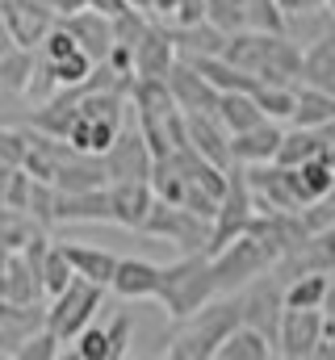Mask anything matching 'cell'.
I'll list each match as a JSON object with an SVG mask.
<instances>
[{"instance_id": "obj_1", "label": "cell", "mask_w": 335, "mask_h": 360, "mask_svg": "<svg viewBox=\"0 0 335 360\" xmlns=\"http://www.w3.org/2000/svg\"><path fill=\"white\" fill-rule=\"evenodd\" d=\"M248 323V310H244V293H222V302H206L201 310H193L189 319H176V331L168 340L164 356L172 360H210L218 356L222 340Z\"/></svg>"}, {"instance_id": "obj_2", "label": "cell", "mask_w": 335, "mask_h": 360, "mask_svg": "<svg viewBox=\"0 0 335 360\" xmlns=\"http://www.w3.org/2000/svg\"><path fill=\"white\" fill-rule=\"evenodd\" d=\"M231 63L251 72L260 84H298L302 80V46L289 34H264V30H235L222 51Z\"/></svg>"}, {"instance_id": "obj_3", "label": "cell", "mask_w": 335, "mask_h": 360, "mask_svg": "<svg viewBox=\"0 0 335 360\" xmlns=\"http://www.w3.org/2000/svg\"><path fill=\"white\" fill-rule=\"evenodd\" d=\"M210 297H218V281H214L210 252H180L172 264H164V281H160L156 302L164 306L172 319H189Z\"/></svg>"}, {"instance_id": "obj_4", "label": "cell", "mask_w": 335, "mask_h": 360, "mask_svg": "<svg viewBox=\"0 0 335 360\" xmlns=\"http://www.w3.org/2000/svg\"><path fill=\"white\" fill-rule=\"evenodd\" d=\"M143 235L151 239H164L176 252H210V235H214V222L193 214L189 205H172V201H160L151 205L147 222H143Z\"/></svg>"}, {"instance_id": "obj_5", "label": "cell", "mask_w": 335, "mask_h": 360, "mask_svg": "<svg viewBox=\"0 0 335 360\" xmlns=\"http://www.w3.org/2000/svg\"><path fill=\"white\" fill-rule=\"evenodd\" d=\"M210 264H214V281H218V293H239L244 285H251L255 276H264V272L272 269V252L255 239V235H239V239H231L227 248H218L214 256H210Z\"/></svg>"}, {"instance_id": "obj_6", "label": "cell", "mask_w": 335, "mask_h": 360, "mask_svg": "<svg viewBox=\"0 0 335 360\" xmlns=\"http://www.w3.org/2000/svg\"><path fill=\"white\" fill-rule=\"evenodd\" d=\"M46 302H51V306H46V327H51L63 344H76V335L96 319V310H101V302H105V285H92V281L76 276L63 293H55V297H46Z\"/></svg>"}, {"instance_id": "obj_7", "label": "cell", "mask_w": 335, "mask_h": 360, "mask_svg": "<svg viewBox=\"0 0 335 360\" xmlns=\"http://www.w3.org/2000/svg\"><path fill=\"white\" fill-rule=\"evenodd\" d=\"M251 214H255V193H251V180L244 164H231V180H227V193L218 201V214H214V235H210V256L218 248H227L231 239H239L248 231Z\"/></svg>"}, {"instance_id": "obj_8", "label": "cell", "mask_w": 335, "mask_h": 360, "mask_svg": "<svg viewBox=\"0 0 335 360\" xmlns=\"http://www.w3.org/2000/svg\"><path fill=\"white\" fill-rule=\"evenodd\" d=\"M248 235H255L272 252V260H281L293 248H302L315 231L306 226V214L302 210H260L255 205V214H251V222H248Z\"/></svg>"}, {"instance_id": "obj_9", "label": "cell", "mask_w": 335, "mask_h": 360, "mask_svg": "<svg viewBox=\"0 0 335 360\" xmlns=\"http://www.w3.org/2000/svg\"><path fill=\"white\" fill-rule=\"evenodd\" d=\"M323 331H327V306H323V310H293V306H281V323H277V352H281V356H289V360L319 356Z\"/></svg>"}, {"instance_id": "obj_10", "label": "cell", "mask_w": 335, "mask_h": 360, "mask_svg": "<svg viewBox=\"0 0 335 360\" xmlns=\"http://www.w3.org/2000/svg\"><path fill=\"white\" fill-rule=\"evenodd\" d=\"M101 160H105L109 180H151V172H156V151H151L143 126H122Z\"/></svg>"}, {"instance_id": "obj_11", "label": "cell", "mask_w": 335, "mask_h": 360, "mask_svg": "<svg viewBox=\"0 0 335 360\" xmlns=\"http://www.w3.org/2000/svg\"><path fill=\"white\" fill-rule=\"evenodd\" d=\"M251 193H255V205L260 210H306V197L298 188V172L285 168V164H251L248 168Z\"/></svg>"}, {"instance_id": "obj_12", "label": "cell", "mask_w": 335, "mask_h": 360, "mask_svg": "<svg viewBox=\"0 0 335 360\" xmlns=\"http://www.w3.org/2000/svg\"><path fill=\"white\" fill-rule=\"evenodd\" d=\"M168 89L176 96V109H180V113H218L222 92L214 89L184 55H176V63H172V72H168Z\"/></svg>"}, {"instance_id": "obj_13", "label": "cell", "mask_w": 335, "mask_h": 360, "mask_svg": "<svg viewBox=\"0 0 335 360\" xmlns=\"http://www.w3.org/2000/svg\"><path fill=\"white\" fill-rule=\"evenodd\" d=\"M151 205H156V184L151 180H109V210H113L118 226L143 231Z\"/></svg>"}, {"instance_id": "obj_14", "label": "cell", "mask_w": 335, "mask_h": 360, "mask_svg": "<svg viewBox=\"0 0 335 360\" xmlns=\"http://www.w3.org/2000/svg\"><path fill=\"white\" fill-rule=\"evenodd\" d=\"M184 134L197 155H206L218 168H231V130L218 122V113H184Z\"/></svg>"}, {"instance_id": "obj_15", "label": "cell", "mask_w": 335, "mask_h": 360, "mask_svg": "<svg viewBox=\"0 0 335 360\" xmlns=\"http://www.w3.org/2000/svg\"><path fill=\"white\" fill-rule=\"evenodd\" d=\"M55 222H113L109 184H101V188H59Z\"/></svg>"}, {"instance_id": "obj_16", "label": "cell", "mask_w": 335, "mask_h": 360, "mask_svg": "<svg viewBox=\"0 0 335 360\" xmlns=\"http://www.w3.org/2000/svg\"><path fill=\"white\" fill-rule=\"evenodd\" d=\"M59 21L76 34V42H80V51L88 59H96V63L109 59V46H113V17H105V13H96V8H80V13L59 17Z\"/></svg>"}, {"instance_id": "obj_17", "label": "cell", "mask_w": 335, "mask_h": 360, "mask_svg": "<svg viewBox=\"0 0 335 360\" xmlns=\"http://www.w3.org/2000/svg\"><path fill=\"white\" fill-rule=\"evenodd\" d=\"M176 63V42H172V30L147 21L143 38L134 42V76H168Z\"/></svg>"}, {"instance_id": "obj_18", "label": "cell", "mask_w": 335, "mask_h": 360, "mask_svg": "<svg viewBox=\"0 0 335 360\" xmlns=\"http://www.w3.org/2000/svg\"><path fill=\"white\" fill-rule=\"evenodd\" d=\"M281 122H260V126H251V130H239V134H231V160L235 164H272L277 160V147H281Z\"/></svg>"}, {"instance_id": "obj_19", "label": "cell", "mask_w": 335, "mask_h": 360, "mask_svg": "<svg viewBox=\"0 0 335 360\" xmlns=\"http://www.w3.org/2000/svg\"><path fill=\"white\" fill-rule=\"evenodd\" d=\"M160 281H164V264L126 256V260H118V272H113L109 289L118 297H156L160 293Z\"/></svg>"}, {"instance_id": "obj_20", "label": "cell", "mask_w": 335, "mask_h": 360, "mask_svg": "<svg viewBox=\"0 0 335 360\" xmlns=\"http://www.w3.org/2000/svg\"><path fill=\"white\" fill-rule=\"evenodd\" d=\"M272 356H281L277 352V340L268 331L251 327V323H239L222 340V348H218V360H272Z\"/></svg>"}, {"instance_id": "obj_21", "label": "cell", "mask_w": 335, "mask_h": 360, "mask_svg": "<svg viewBox=\"0 0 335 360\" xmlns=\"http://www.w3.org/2000/svg\"><path fill=\"white\" fill-rule=\"evenodd\" d=\"M130 105H134L139 117H168V113H176V96L168 89V76H134Z\"/></svg>"}, {"instance_id": "obj_22", "label": "cell", "mask_w": 335, "mask_h": 360, "mask_svg": "<svg viewBox=\"0 0 335 360\" xmlns=\"http://www.w3.org/2000/svg\"><path fill=\"white\" fill-rule=\"evenodd\" d=\"M63 252H68V260H72L76 276H84V281L109 289V281H113V272H118V256H113V252H105V248H88V243H63Z\"/></svg>"}, {"instance_id": "obj_23", "label": "cell", "mask_w": 335, "mask_h": 360, "mask_svg": "<svg viewBox=\"0 0 335 360\" xmlns=\"http://www.w3.org/2000/svg\"><path fill=\"white\" fill-rule=\"evenodd\" d=\"M172 30V42H176V55H222L227 51V30L201 21V25H168Z\"/></svg>"}, {"instance_id": "obj_24", "label": "cell", "mask_w": 335, "mask_h": 360, "mask_svg": "<svg viewBox=\"0 0 335 360\" xmlns=\"http://www.w3.org/2000/svg\"><path fill=\"white\" fill-rule=\"evenodd\" d=\"M122 122H109V117H88V113H76L72 130H68V143L76 151H92V155H105L109 143L118 139Z\"/></svg>"}, {"instance_id": "obj_25", "label": "cell", "mask_w": 335, "mask_h": 360, "mask_svg": "<svg viewBox=\"0 0 335 360\" xmlns=\"http://www.w3.org/2000/svg\"><path fill=\"white\" fill-rule=\"evenodd\" d=\"M331 297V272H306V276H293L281 293V306H293V310H323Z\"/></svg>"}, {"instance_id": "obj_26", "label": "cell", "mask_w": 335, "mask_h": 360, "mask_svg": "<svg viewBox=\"0 0 335 360\" xmlns=\"http://www.w3.org/2000/svg\"><path fill=\"white\" fill-rule=\"evenodd\" d=\"M218 122H222L231 134H239V130H251V126L268 122V113L260 109L255 92H222V101H218Z\"/></svg>"}, {"instance_id": "obj_27", "label": "cell", "mask_w": 335, "mask_h": 360, "mask_svg": "<svg viewBox=\"0 0 335 360\" xmlns=\"http://www.w3.org/2000/svg\"><path fill=\"white\" fill-rule=\"evenodd\" d=\"M298 84H310V89H323L335 96V46L327 38H319L306 55H302V80Z\"/></svg>"}, {"instance_id": "obj_28", "label": "cell", "mask_w": 335, "mask_h": 360, "mask_svg": "<svg viewBox=\"0 0 335 360\" xmlns=\"http://www.w3.org/2000/svg\"><path fill=\"white\" fill-rule=\"evenodd\" d=\"M293 126H335V96L310 84H298V109L289 117Z\"/></svg>"}, {"instance_id": "obj_29", "label": "cell", "mask_w": 335, "mask_h": 360, "mask_svg": "<svg viewBox=\"0 0 335 360\" xmlns=\"http://www.w3.org/2000/svg\"><path fill=\"white\" fill-rule=\"evenodd\" d=\"M34 264H38V276H42V289H46V297L63 293V289L76 281V269H72V260H68L63 243H46V252H42Z\"/></svg>"}, {"instance_id": "obj_30", "label": "cell", "mask_w": 335, "mask_h": 360, "mask_svg": "<svg viewBox=\"0 0 335 360\" xmlns=\"http://www.w3.org/2000/svg\"><path fill=\"white\" fill-rule=\"evenodd\" d=\"M34 68H38V55L34 46H13L4 59H0V84L17 96H25L30 80H34Z\"/></svg>"}, {"instance_id": "obj_31", "label": "cell", "mask_w": 335, "mask_h": 360, "mask_svg": "<svg viewBox=\"0 0 335 360\" xmlns=\"http://www.w3.org/2000/svg\"><path fill=\"white\" fill-rule=\"evenodd\" d=\"M293 172H298V188H302V197H306V205H315V201H323V197H327V193L335 188V168L327 164V155H315V160H306V164H298Z\"/></svg>"}, {"instance_id": "obj_32", "label": "cell", "mask_w": 335, "mask_h": 360, "mask_svg": "<svg viewBox=\"0 0 335 360\" xmlns=\"http://www.w3.org/2000/svg\"><path fill=\"white\" fill-rule=\"evenodd\" d=\"M260 109L272 117V122H289L293 109H298V84H260L255 89Z\"/></svg>"}, {"instance_id": "obj_33", "label": "cell", "mask_w": 335, "mask_h": 360, "mask_svg": "<svg viewBox=\"0 0 335 360\" xmlns=\"http://www.w3.org/2000/svg\"><path fill=\"white\" fill-rule=\"evenodd\" d=\"M244 30L285 34V8L277 0H244Z\"/></svg>"}, {"instance_id": "obj_34", "label": "cell", "mask_w": 335, "mask_h": 360, "mask_svg": "<svg viewBox=\"0 0 335 360\" xmlns=\"http://www.w3.org/2000/svg\"><path fill=\"white\" fill-rule=\"evenodd\" d=\"M25 155H30V130L13 126V122H0V164L25 168Z\"/></svg>"}, {"instance_id": "obj_35", "label": "cell", "mask_w": 335, "mask_h": 360, "mask_svg": "<svg viewBox=\"0 0 335 360\" xmlns=\"http://www.w3.org/2000/svg\"><path fill=\"white\" fill-rule=\"evenodd\" d=\"M76 356L80 360H118L113 356V340H109V327H84L76 335Z\"/></svg>"}, {"instance_id": "obj_36", "label": "cell", "mask_w": 335, "mask_h": 360, "mask_svg": "<svg viewBox=\"0 0 335 360\" xmlns=\"http://www.w3.org/2000/svg\"><path fill=\"white\" fill-rule=\"evenodd\" d=\"M92 68H96V59H88L84 51H76V55H68V59H55V63H51V72H55L59 89H72V84H84V80L92 76Z\"/></svg>"}, {"instance_id": "obj_37", "label": "cell", "mask_w": 335, "mask_h": 360, "mask_svg": "<svg viewBox=\"0 0 335 360\" xmlns=\"http://www.w3.org/2000/svg\"><path fill=\"white\" fill-rule=\"evenodd\" d=\"M38 51H42V59H46V63H55V59L76 55V51H80V42H76V34H72L63 21H55V25H51V34L38 42Z\"/></svg>"}, {"instance_id": "obj_38", "label": "cell", "mask_w": 335, "mask_h": 360, "mask_svg": "<svg viewBox=\"0 0 335 360\" xmlns=\"http://www.w3.org/2000/svg\"><path fill=\"white\" fill-rule=\"evenodd\" d=\"M55 197H59V188H55L51 180H34L25 214H34V218H38L42 226H55Z\"/></svg>"}, {"instance_id": "obj_39", "label": "cell", "mask_w": 335, "mask_h": 360, "mask_svg": "<svg viewBox=\"0 0 335 360\" xmlns=\"http://www.w3.org/2000/svg\"><path fill=\"white\" fill-rule=\"evenodd\" d=\"M206 21L227 34L244 30V0H206Z\"/></svg>"}, {"instance_id": "obj_40", "label": "cell", "mask_w": 335, "mask_h": 360, "mask_svg": "<svg viewBox=\"0 0 335 360\" xmlns=\"http://www.w3.org/2000/svg\"><path fill=\"white\" fill-rule=\"evenodd\" d=\"M59 344H63V340H59L51 327H42V331H34V335L13 352V356H17V360H55V356H59Z\"/></svg>"}, {"instance_id": "obj_41", "label": "cell", "mask_w": 335, "mask_h": 360, "mask_svg": "<svg viewBox=\"0 0 335 360\" xmlns=\"http://www.w3.org/2000/svg\"><path fill=\"white\" fill-rule=\"evenodd\" d=\"M55 92H59V80H55L51 63L42 59V63L34 68V80H30V89H25V96H30V101H51Z\"/></svg>"}, {"instance_id": "obj_42", "label": "cell", "mask_w": 335, "mask_h": 360, "mask_svg": "<svg viewBox=\"0 0 335 360\" xmlns=\"http://www.w3.org/2000/svg\"><path fill=\"white\" fill-rule=\"evenodd\" d=\"M285 8V17H310L319 8H327V0H277Z\"/></svg>"}, {"instance_id": "obj_43", "label": "cell", "mask_w": 335, "mask_h": 360, "mask_svg": "<svg viewBox=\"0 0 335 360\" xmlns=\"http://www.w3.org/2000/svg\"><path fill=\"white\" fill-rule=\"evenodd\" d=\"M88 8H96V13H105V17H122L130 4H126V0H88Z\"/></svg>"}, {"instance_id": "obj_44", "label": "cell", "mask_w": 335, "mask_h": 360, "mask_svg": "<svg viewBox=\"0 0 335 360\" xmlns=\"http://www.w3.org/2000/svg\"><path fill=\"white\" fill-rule=\"evenodd\" d=\"M13 46H17V38H13V30H8V21L0 17V59H4V55H8Z\"/></svg>"}, {"instance_id": "obj_45", "label": "cell", "mask_w": 335, "mask_h": 360, "mask_svg": "<svg viewBox=\"0 0 335 360\" xmlns=\"http://www.w3.org/2000/svg\"><path fill=\"white\" fill-rule=\"evenodd\" d=\"M55 4V13L59 17H68V13H80V8H88V0H51Z\"/></svg>"}, {"instance_id": "obj_46", "label": "cell", "mask_w": 335, "mask_h": 360, "mask_svg": "<svg viewBox=\"0 0 335 360\" xmlns=\"http://www.w3.org/2000/svg\"><path fill=\"white\" fill-rule=\"evenodd\" d=\"M8 260H13V248H8V243H4V239H0V269H4V264H8Z\"/></svg>"}, {"instance_id": "obj_47", "label": "cell", "mask_w": 335, "mask_h": 360, "mask_svg": "<svg viewBox=\"0 0 335 360\" xmlns=\"http://www.w3.org/2000/svg\"><path fill=\"white\" fill-rule=\"evenodd\" d=\"M126 4H130V8H143V13H147V8H156V0H126Z\"/></svg>"}, {"instance_id": "obj_48", "label": "cell", "mask_w": 335, "mask_h": 360, "mask_svg": "<svg viewBox=\"0 0 335 360\" xmlns=\"http://www.w3.org/2000/svg\"><path fill=\"white\" fill-rule=\"evenodd\" d=\"M323 155H327V164H331V168H335V139H331V143H327V151H323Z\"/></svg>"}, {"instance_id": "obj_49", "label": "cell", "mask_w": 335, "mask_h": 360, "mask_svg": "<svg viewBox=\"0 0 335 360\" xmlns=\"http://www.w3.org/2000/svg\"><path fill=\"white\" fill-rule=\"evenodd\" d=\"M327 13H331V21H335V0H327Z\"/></svg>"}]
</instances>
